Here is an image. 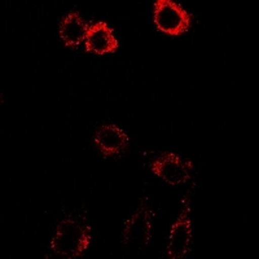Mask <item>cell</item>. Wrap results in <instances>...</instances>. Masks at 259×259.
<instances>
[{"mask_svg": "<svg viewBox=\"0 0 259 259\" xmlns=\"http://www.w3.org/2000/svg\"><path fill=\"white\" fill-rule=\"evenodd\" d=\"M153 210L148 200H143L138 209L124 223L122 244L127 250L139 253L148 246L152 237Z\"/></svg>", "mask_w": 259, "mask_h": 259, "instance_id": "cell-2", "label": "cell"}, {"mask_svg": "<svg viewBox=\"0 0 259 259\" xmlns=\"http://www.w3.org/2000/svg\"><path fill=\"white\" fill-rule=\"evenodd\" d=\"M150 170L163 182L171 186L183 184L191 179V170L193 168L191 161H184L182 157L172 152H165L152 161Z\"/></svg>", "mask_w": 259, "mask_h": 259, "instance_id": "cell-5", "label": "cell"}, {"mask_svg": "<svg viewBox=\"0 0 259 259\" xmlns=\"http://www.w3.org/2000/svg\"><path fill=\"white\" fill-rule=\"evenodd\" d=\"M91 244V227L80 219L68 217L59 223L50 247L62 258H78Z\"/></svg>", "mask_w": 259, "mask_h": 259, "instance_id": "cell-1", "label": "cell"}, {"mask_svg": "<svg viewBox=\"0 0 259 259\" xmlns=\"http://www.w3.org/2000/svg\"><path fill=\"white\" fill-rule=\"evenodd\" d=\"M84 43L85 51L95 55H100V56L106 53H114L119 47L113 29L104 21L90 25L85 34Z\"/></svg>", "mask_w": 259, "mask_h": 259, "instance_id": "cell-7", "label": "cell"}, {"mask_svg": "<svg viewBox=\"0 0 259 259\" xmlns=\"http://www.w3.org/2000/svg\"><path fill=\"white\" fill-rule=\"evenodd\" d=\"M89 25L78 12H70L62 18L60 24V38L66 47L77 48L85 39Z\"/></svg>", "mask_w": 259, "mask_h": 259, "instance_id": "cell-8", "label": "cell"}, {"mask_svg": "<svg viewBox=\"0 0 259 259\" xmlns=\"http://www.w3.org/2000/svg\"><path fill=\"white\" fill-rule=\"evenodd\" d=\"M153 17L157 29L171 36L187 32L193 22V16L172 0H156Z\"/></svg>", "mask_w": 259, "mask_h": 259, "instance_id": "cell-3", "label": "cell"}, {"mask_svg": "<svg viewBox=\"0 0 259 259\" xmlns=\"http://www.w3.org/2000/svg\"><path fill=\"white\" fill-rule=\"evenodd\" d=\"M94 140L105 157L121 156L130 144L128 135L115 124H103L99 127L95 133Z\"/></svg>", "mask_w": 259, "mask_h": 259, "instance_id": "cell-6", "label": "cell"}, {"mask_svg": "<svg viewBox=\"0 0 259 259\" xmlns=\"http://www.w3.org/2000/svg\"><path fill=\"white\" fill-rule=\"evenodd\" d=\"M191 194L192 189L184 196L182 211L177 222L172 224L167 245V256L171 259L186 258L191 251L193 241V227L191 219Z\"/></svg>", "mask_w": 259, "mask_h": 259, "instance_id": "cell-4", "label": "cell"}]
</instances>
